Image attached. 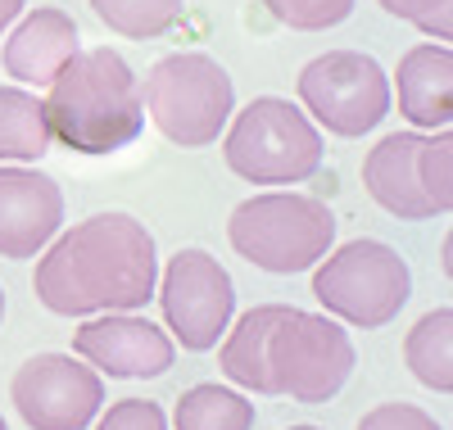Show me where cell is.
Returning <instances> with one entry per match:
<instances>
[{
    "mask_svg": "<svg viewBox=\"0 0 453 430\" xmlns=\"http://www.w3.org/2000/svg\"><path fill=\"white\" fill-rule=\"evenodd\" d=\"M299 109L331 136L358 141L376 132L390 113V73L363 50H326L295 77Z\"/></svg>",
    "mask_w": 453,
    "mask_h": 430,
    "instance_id": "obj_9",
    "label": "cell"
},
{
    "mask_svg": "<svg viewBox=\"0 0 453 430\" xmlns=\"http://www.w3.org/2000/svg\"><path fill=\"white\" fill-rule=\"evenodd\" d=\"M286 430H322V426H286Z\"/></svg>",
    "mask_w": 453,
    "mask_h": 430,
    "instance_id": "obj_27",
    "label": "cell"
},
{
    "mask_svg": "<svg viewBox=\"0 0 453 430\" xmlns=\"http://www.w3.org/2000/svg\"><path fill=\"white\" fill-rule=\"evenodd\" d=\"M23 10H27V0H0V36H5V32L19 23Z\"/></svg>",
    "mask_w": 453,
    "mask_h": 430,
    "instance_id": "obj_24",
    "label": "cell"
},
{
    "mask_svg": "<svg viewBox=\"0 0 453 430\" xmlns=\"http://www.w3.org/2000/svg\"><path fill=\"white\" fill-rule=\"evenodd\" d=\"M440 267H444V277L453 272V263H449V236H444V245H440Z\"/></svg>",
    "mask_w": 453,
    "mask_h": 430,
    "instance_id": "obj_25",
    "label": "cell"
},
{
    "mask_svg": "<svg viewBox=\"0 0 453 430\" xmlns=\"http://www.w3.org/2000/svg\"><path fill=\"white\" fill-rule=\"evenodd\" d=\"M309 272H313V299L322 303L326 318L358 331L390 326L412 295L408 258L376 236L331 245Z\"/></svg>",
    "mask_w": 453,
    "mask_h": 430,
    "instance_id": "obj_7",
    "label": "cell"
},
{
    "mask_svg": "<svg viewBox=\"0 0 453 430\" xmlns=\"http://www.w3.org/2000/svg\"><path fill=\"white\" fill-rule=\"evenodd\" d=\"M50 145L42 100L27 87H0V164H36Z\"/></svg>",
    "mask_w": 453,
    "mask_h": 430,
    "instance_id": "obj_17",
    "label": "cell"
},
{
    "mask_svg": "<svg viewBox=\"0 0 453 430\" xmlns=\"http://www.w3.org/2000/svg\"><path fill=\"white\" fill-rule=\"evenodd\" d=\"M218 367L236 389L290 403H331L349 385L358 354L349 331L326 312L295 303H258L222 331Z\"/></svg>",
    "mask_w": 453,
    "mask_h": 430,
    "instance_id": "obj_1",
    "label": "cell"
},
{
    "mask_svg": "<svg viewBox=\"0 0 453 430\" xmlns=\"http://www.w3.org/2000/svg\"><path fill=\"white\" fill-rule=\"evenodd\" d=\"M354 430H444V426L426 408L395 399V403H376L372 412H363Z\"/></svg>",
    "mask_w": 453,
    "mask_h": 430,
    "instance_id": "obj_23",
    "label": "cell"
},
{
    "mask_svg": "<svg viewBox=\"0 0 453 430\" xmlns=\"http://www.w3.org/2000/svg\"><path fill=\"white\" fill-rule=\"evenodd\" d=\"M87 5L113 36L127 42H159L186 14V0H87Z\"/></svg>",
    "mask_w": 453,
    "mask_h": 430,
    "instance_id": "obj_19",
    "label": "cell"
},
{
    "mask_svg": "<svg viewBox=\"0 0 453 430\" xmlns=\"http://www.w3.org/2000/svg\"><path fill=\"white\" fill-rule=\"evenodd\" d=\"M363 190L399 222H431L453 209V136L390 132L363 154Z\"/></svg>",
    "mask_w": 453,
    "mask_h": 430,
    "instance_id": "obj_8",
    "label": "cell"
},
{
    "mask_svg": "<svg viewBox=\"0 0 453 430\" xmlns=\"http://www.w3.org/2000/svg\"><path fill=\"white\" fill-rule=\"evenodd\" d=\"M73 358H82L109 380H150L177 363V344L141 312H96L73 331Z\"/></svg>",
    "mask_w": 453,
    "mask_h": 430,
    "instance_id": "obj_12",
    "label": "cell"
},
{
    "mask_svg": "<svg viewBox=\"0 0 453 430\" xmlns=\"http://www.w3.org/2000/svg\"><path fill=\"white\" fill-rule=\"evenodd\" d=\"M390 19L418 27L431 42H453V0H376Z\"/></svg>",
    "mask_w": 453,
    "mask_h": 430,
    "instance_id": "obj_21",
    "label": "cell"
},
{
    "mask_svg": "<svg viewBox=\"0 0 453 430\" xmlns=\"http://www.w3.org/2000/svg\"><path fill=\"white\" fill-rule=\"evenodd\" d=\"M64 231V190L32 164H0V258H36Z\"/></svg>",
    "mask_w": 453,
    "mask_h": 430,
    "instance_id": "obj_13",
    "label": "cell"
},
{
    "mask_svg": "<svg viewBox=\"0 0 453 430\" xmlns=\"http://www.w3.org/2000/svg\"><path fill=\"white\" fill-rule=\"evenodd\" d=\"M155 299L164 312V331L173 335V344H181L186 354H209L222 340V331L236 318V281L209 250L186 245L177 250L159 281H155Z\"/></svg>",
    "mask_w": 453,
    "mask_h": 430,
    "instance_id": "obj_10",
    "label": "cell"
},
{
    "mask_svg": "<svg viewBox=\"0 0 453 430\" xmlns=\"http://www.w3.org/2000/svg\"><path fill=\"white\" fill-rule=\"evenodd\" d=\"M159 245L141 218L109 209L73 222L36 254L32 295L55 318L136 312L155 299Z\"/></svg>",
    "mask_w": 453,
    "mask_h": 430,
    "instance_id": "obj_2",
    "label": "cell"
},
{
    "mask_svg": "<svg viewBox=\"0 0 453 430\" xmlns=\"http://www.w3.org/2000/svg\"><path fill=\"white\" fill-rule=\"evenodd\" d=\"M46 132L73 154H100L127 150L145 132L141 109V77L113 46L78 50L46 87L42 100Z\"/></svg>",
    "mask_w": 453,
    "mask_h": 430,
    "instance_id": "obj_3",
    "label": "cell"
},
{
    "mask_svg": "<svg viewBox=\"0 0 453 430\" xmlns=\"http://www.w3.org/2000/svg\"><path fill=\"white\" fill-rule=\"evenodd\" d=\"M78 42L82 36H78L73 14H64L55 5H42L32 14H19L14 32L5 36L0 59H5V73L19 87H50V77L82 50Z\"/></svg>",
    "mask_w": 453,
    "mask_h": 430,
    "instance_id": "obj_15",
    "label": "cell"
},
{
    "mask_svg": "<svg viewBox=\"0 0 453 430\" xmlns=\"http://www.w3.org/2000/svg\"><path fill=\"white\" fill-rule=\"evenodd\" d=\"M0 430H10V421H5V417H0Z\"/></svg>",
    "mask_w": 453,
    "mask_h": 430,
    "instance_id": "obj_28",
    "label": "cell"
},
{
    "mask_svg": "<svg viewBox=\"0 0 453 430\" xmlns=\"http://www.w3.org/2000/svg\"><path fill=\"white\" fill-rule=\"evenodd\" d=\"M141 109L177 150H204L236 113V82L204 50H173L155 59L141 82Z\"/></svg>",
    "mask_w": 453,
    "mask_h": 430,
    "instance_id": "obj_6",
    "label": "cell"
},
{
    "mask_svg": "<svg viewBox=\"0 0 453 430\" xmlns=\"http://www.w3.org/2000/svg\"><path fill=\"white\" fill-rule=\"evenodd\" d=\"M96 430H168V417L155 399H119L96 412Z\"/></svg>",
    "mask_w": 453,
    "mask_h": 430,
    "instance_id": "obj_22",
    "label": "cell"
},
{
    "mask_svg": "<svg viewBox=\"0 0 453 430\" xmlns=\"http://www.w3.org/2000/svg\"><path fill=\"white\" fill-rule=\"evenodd\" d=\"M10 403L27 430H87L104 408V376L73 354H32L10 380Z\"/></svg>",
    "mask_w": 453,
    "mask_h": 430,
    "instance_id": "obj_11",
    "label": "cell"
},
{
    "mask_svg": "<svg viewBox=\"0 0 453 430\" xmlns=\"http://www.w3.org/2000/svg\"><path fill=\"white\" fill-rule=\"evenodd\" d=\"M322 127L286 96H254L222 127V164L250 186H299L322 173Z\"/></svg>",
    "mask_w": 453,
    "mask_h": 430,
    "instance_id": "obj_4",
    "label": "cell"
},
{
    "mask_svg": "<svg viewBox=\"0 0 453 430\" xmlns=\"http://www.w3.org/2000/svg\"><path fill=\"white\" fill-rule=\"evenodd\" d=\"M390 100L412 132H449L453 123V50L444 42H422L399 55L390 77Z\"/></svg>",
    "mask_w": 453,
    "mask_h": 430,
    "instance_id": "obj_14",
    "label": "cell"
},
{
    "mask_svg": "<svg viewBox=\"0 0 453 430\" xmlns=\"http://www.w3.org/2000/svg\"><path fill=\"white\" fill-rule=\"evenodd\" d=\"M403 363L426 389L453 395V308L440 303L422 312L403 335Z\"/></svg>",
    "mask_w": 453,
    "mask_h": 430,
    "instance_id": "obj_16",
    "label": "cell"
},
{
    "mask_svg": "<svg viewBox=\"0 0 453 430\" xmlns=\"http://www.w3.org/2000/svg\"><path fill=\"white\" fill-rule=\"evenodd\" d=\"M258 412L254 403L232 385L200 380L191 389H181V399L173 408V430H254Z\"/></svg>",
    "mask_w": 453,
    "mask_h": 430,
    "instance_id": "obj_18",
    "label": "cell"
},
{
    "mask_svg": "<svg viewBox=\"0 0 453 430\" xmlns=\"http://www.w3.org/2000/svg\"><path fill=\"white\" fill-rule=\"evenodd\" d=\"M226 245L258 272L295 277V272H309L335 245V213L318 195L263 190L232 209Z\"/></svg>",
    "mask_w": 453,
    "mask_h": 430,
    "instance_id": "obj_5",
    "label": "cell"
},
{
    "mask_svg": "<svg viewBox=\"0 0 453 430\" xmlns=\"http://www.w3.org/2000/svg\"><path fill=\"white\" fill-rule=\"evenodd\" d=\"M0 322H5V286H0Z\"/></svg>",
    "mask_w": 453,
    "mask_h": 430,
    "instance_id": "obj_26",
    "label": "cell"
},
{
    "mask_svg": "<svg viewBox=\"0 0 453 430\" xmlns=\"http://www.w3.org/2000/svg\"><path fill=\"white\" fill-rule=\"evenodd\" d=\"M263 10L290 32H326L354 14V0H263Z\"/></svg>",
    "mask_w": 453,
    "mask_h": 430,
    "instance_id": "obj_20",
    "label": "cell"
}]
</instances>
